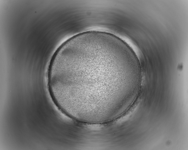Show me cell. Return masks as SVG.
<instances>
[{"label":"cell","mask_w":188,"mask_h":150,"mask_svg":"<svg viewBox=\"0 0 188 150\" xmlns=\"http://www.w3.org/2000/svg\"><path fill=\"white\" fill-rule=\"evenodd\" d=\"M117 57L101 47L75 49L51 62L48 73L52 95L65 105L90 110L104 108L112 102L109 73L120 67Z\"/></svg>","instance_id":"obj_1"}]
</instances>
